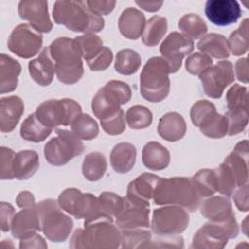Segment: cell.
I'll use <instances>...</instances> for the list:
<instances>
[{
  "mask_svg": "<svg viewBox=\"0 0 249 249\" xmlns=\"http://www.w3.org/2000/svg\"><path fill=\"white\" fill-rule=\"evenodd\" d=\"M72 234L69 247L73 249H115L121 246L122 231L113 219L98 217L84 223Z\"/></svg>",
  "mask_w": 249,
  "mask_h": 249,
  "instance_id": "cell-1",
  "label": "cell"
},
{
  "mask_svg": "<svg viewBox=\"0 0 249 249\" xmlns=\"http://www.w3.org/2000/svg\"><path fill=\"white\" fill-rule=\"evenodd\" d=\"M54 22L74 32L95 33L104 28V19L86 1H55L53 9Z\"/></svg>",
  "mask_w": 249,
  "mask_h": 249,
  "instance_id": "cell-2",
  "label": "cell"
},
{
  "mask_svg": "<svg viewBox=\"0 0 249 249\" xmlns=\"http://www.w3.org/2000/svg\"><path fill=\"white\" fill-rule=\"evenodd\" d=\"M153 200L157 205H176L194 212L199 207L201 197L190 178L171 177L160 179Z\"/></svg>",
  "mask_w": 249,
  "mask_h": 249,
  "instance_id": "cell-3",
  "label": "cell"
},
{
  "mask_svg": "<svg viewBox=\"0 0 249 249\" xmlns=\"http://www.w3.org/2000/svg\"><path fill=\"white\" fill-rule=\"evenodd\" d=\"M55 62L56 77L66 85H73L84 75L81 52L74 39L58 37L49 46Z\"/></svg>",
  "mask_w": 249,
  "mask_h": 249,
  "instance_id": "cell-4",
  "label": "cell"
},
{
  "mask_svg": "<svg viewBox=\"0 0 249 249\" xmlns=\"http://www.w3.org/2000/svg\"><path fill=\"white\" fill-rule=\"evenodd\" d=\"M169 67L160 56L148 59L140 74V92L150 102H160L169 93Z\"/></svg>",
  "mask_w": 249,
  "mask_h": 249,
  "instance_id": "cell-5",
  "label": "cell"
},
{
  "mask_svg": "<svg viewBox=\"0 0 249 249\" xmlns=\"http://www.w3.org/2000/svg\"><path fill=\"white\" fill-rule=\"evenodd\" d=\"M41 231L53 242H61L68 238L73 229V221L63 212L58 201L49 198L36 204Z\"/></svg>",
  "mask_w": 249,
  "mask_h": 249,
  "instance_id": "cell-6",
  "label": "cell"
},
{
  "mask_svg": "<svg viewBox=\"0 0 249 249\" xmlns=\"http://www.w3.org/2000/svg\"><path fill=\"white\" fill-rule=\"evenodd\" d=\"M131 98L129 86L122 81L112 80L106 83L92 98L91 110L99 120H105L117 114L121 106Z\"/></svg>",
  "mask_w": 249,
  "mask_h": 249,
  "instance_id": "cell-7",
  "label": "cell"
},
{
  "mask_svg": "<svg viewBox=\"0 0 249 249\" xmlns=\"http://www.w3.org/2000/svg\"><path fill=\"white\" fill-rule=\"evenodd\" d=\"M84 152V144L81 139L67 129H57L56 136L48 141L44 148L46 160L54 166L66 164L76 156Z\"/></svg>",
  "mask_w": 249,
  "mask_h": 249,
  "instance_id": "cell-8",
  "label": "cell"
},
{
  "mask_svg": "<svg viewBox=\"0 0 249 249\" xmlns=\"http://www.w3.org/2000/svg\"><path fill=\"white\" fill-rule=\"evenodd\" d=\"M238 225L235 217L224 223L208 222L197 230L193 237L190 248L193 249H221L228 240L238 234Z\"/></svg>",
  "mask_w": 249,
  "mask_h": 249,
  "instance_id": "cell-9",
  "label": "cell"
},
{
  "mask_svg": "<svg viewBox=\"0 0 249 249\" xmlns=\"http://www.w3.org/2000/svg\"><path fill=\"white\" fill-rule=\"evenodd\" d=\"M81 113V105L70 98L46 100L35 111L38 119L52 129L59 125H71L74 119Z\"/></svg>",
  "mask_w": 249,
  "mask_h": 249,
  "instance_id": "cell-10",
  "label": "cell"
},
{
  "mask_svg": "<svg viewBox=\"0 0 249 249\" xmlns=\"http://www.w3.org/2000/svg\"><path fill=\"white\" fill-rule=\"evenodd\" d=\"M59 206L76 219L94 220L100 216L98 198L89 193H82L76 188L65 189L58 196Z\"/></svg>",
  "mask_w": 249,
  "mask_h": 249,
  "instance_id": "cell-11",
  "label": "cell"
},
{
  "mask_svg": "<svg viewBox=\"0 0 249 249\" xmlns=\"http://www.w3.org/2000/svg\"><path fill=\"white\" fill-rule=\"evenodd\" d=\"M186 209L176 205H162L153 212L151 230L158 236L175 235L183 232L189 225Z\"/></svg>",
  "mask_w": 249,
  "mask_h": 249,
  "instance_id": "cell-12",
  "label": "cell"
},
{
  "mask_svg": "<svg viewBox=\"0 0 249 249\" xmlns=\"http://www.w3.org/2000/svg\"><path fill=\"white\" fill-rule=\"evenodd\" d=\"M7 45L9 50L18 56L30 58L40 52L43 45V36L30 24L20 23L13 29Z\"/></svg>",
  "mask_w": 249,
  "mask_h": 249,
  "instance_id": "cell-13",
  "label": "cell"
},
{
  "mask_svg": "<svg viewBox=\"0 0 249 249\" xmlns=\"http://www.w3.org/2000/svg\"><path fill=\"white\" fill-rule=\"evenodd\" d=\"M203 91L211 98H220L225 89L233 83L234 71L231 61L222 60L198 75Z\"/></svg>",
  "mask_w": 249,
  "mask_h": 249,
  "instance_id": "cell-14",
  "label": "cell"
},
{
  "mask_svg": "<svg viewBox=\"0 0 249 249\" xmlns=\"http://www.w3.org/2000/svg\"><path fill=\"white\" fill-rule=\"evenodd\" d=\"M193 50V40L176 31L171 32L160 47V53L168 64L170 73H175L180 69L183 58Z\"/></svg>",
  "mask_w": 249,
  "mask_h": 249,
  "instance_id": "cell-15",
  "label": "cell"
},
{
  "mask_svg": "<svg viewBox=\"0 0 249 249\" xmlns=\"http://www.w3.org/2000/svg\"><path fill=\"white\" fill-rule=\"evenodd\" d=\"M20 18L27 20L30 25L39 32L49 33L53 29L48 2L44 0H22L18 5Z\"/></svg>",
  "mask_w": 249,
  "mask_h": 249,
  "instance_id": "cell-16",
  "label": "cell"
},
{
  "mask_svg": "<svg viewBox=\"0 0 249 249\" xmlns=\"http://www.w3.org/2000/svg\"><path fill=\"white\" fill-rule=\"evenodd\" d=\"M204 11L207 18L218 26L236 22L242 14L240 5L235 0H208Z\"/></svg>",
  "mask_w": 249,
  "mask_h": 249,
  "instance_id": "cell-17",
  "label": "cell"
},
{
  "mask_svg": "<svg viewBox=\"0 0 249 249\" xmlns=\"http://www.w3.org/2000/svg\"><path fill=\"white\" fill-rule=\"evenodd\" d=\"M160 177L153 173H142L131 181L126 189L125 199L131 203L149 207Z\"/></svg>",
  "mask_w": 249,
  "mask_h": 249,
  "instance_id": "cell-18",
  "label": "cell"
},
{
  "mask_svg": "<svg viewBox=\"0 0 249 249\" xmlns=\"http://www.w3.org/2000/svg\"><path fill=\"white\" fill-rule=\"evenodd\" d=\"M122 212L116 217V225L120 230L148 229L150 227V209L149 207L138 205L127 201Z\"/></svg>",
  "mask_w": 249,
  "mask_h": 249,
  "instance_id": "cell-19",
  "label": "cell"
},
{
  "mask_svg": "<svg viewBox=\"0 0 249 249\" xmlns=\"http://www.w3.org/2000/svg\"><path fill=\"white\" fill-rule=\"evenodd\" d=\"M28 71L34 82L42 87L51 85L54 73H56L55 62L51 54L50 47H45L39 56L28 63Z\"/></svg>",
  "mask_w": 249,
  "mask_h": 249,
  "instance_id": "cell-20",
  "label": "cell"
},
{
  "mask_svg": "<svg viewBox=\"0 0 249 249\" xmlns=\"http://www.w3.org/2000/svg\"><path fill=\"white\" fill-rule=\"evenodd\" d=\"M12 235L18 239L27 238L38 231H41L40 220L36 205L22 208L15 214L11 226Z\"/></svg>",
  "mask_w": 249,
  "mask_h": 249,
  "instance_id": "cell-21",
  "label": "cell"
},
{
  "mask_svg": "<svg viewBox=\"0 0 249 249\" xmlns=\"http://www.w3.org/2000/svg\"><path fill=\"white\" fill-rule=\"evenodd\" d=\"M24 112V103L19 96L11 95L0 99V130L9 133L15 129Z\"/></svg>",
  "mask_w": 249,
  "mask_h": 249,
  "instance_id": "cell-22",
  "label": "cell"
},
{
  "mask_svg": "<svg viewBox=\"0 0 249 249\" xmlns=\"http://www.w3.org/2000/svg\"><path fill=\"white\" fill-rule=\"evenodd\" d=\"M201 215L214 223H224L234 218L231 203L227 196H211L200 206Z\"/></svg>",
  "mask_w": 249,
  "mask_h": 249,
  "instance_id": "cell-23",
  "label": "cell"
},
{
  "mask_svg": "<svg viewBox=\"0 0 249 249\" xmlns=\"http://www.w3.org/2000/svg\"><path fill=\"white\" fill-rule=\"evenodd\" d=\"M248 140L244 139L235 145L224 160L233 173L238 186L248 182Z\"/></svg>",
  "mask_w": 249,
  "mask_h": 249,
  "instance_id": "cell-24",
  "label": "cell"
},
{
  "mask_svg": "<svg viewBox=\"0 0 249 249\" xmlns=\"http://www.w3.org/2000/svg\"><path fill=\"white\" fill-rule=\"evenodd\" d=\"M146 18L144 14L132 7L124 9L118 20V28L123 36L127 39L136 40L142 36Z\"/></svg>",
  "mask_w": 249,
  "mask_h": 249,
  "instance_id": "cell-25",
  "label": "cell"
},
{
  "mask_svg": "<svg viewBox=\"0 0 249 249\" xmlns=\"http://www.w3.org/2000/svg\"><path fill=\"white\" fill-rule=\"evenodd\" d=\"M187 131V124L179 113L169 112L163 115L158 124L159 135L166 141L175 142L182 139Z\"/></svg>",
  "mask_w": 249,
  "mask_h": 249,
  "instance_id": "cell-26",
  "label": "cell"
},
{
  "mask_svg": "<svg viewBox=\"0 0 249 249\" xmlns=\"http://www.w3.org/2000/svg\"><path fill=\"white\" fill-rule=\"evenodd\" d=\"M136 160V148L131 143L122 142L114 146L110 154L112 168L121 174L130 171Z\"/></svg>",
  "mask_w": 249,
  "mask_h": 249,
  "instance_id": "cell-27",
  "label": "cell"
},
{
  "mask_svg": "<svg viewBox=\"0 0 249 249\" xmlns=\"http://www.w3.org/2000/svg\"><path fill=\"white\" fill-rule=\"evenodd\" d=\"M21 71L20 63L12 56L0 55V92H11L17 89L18 76Z\"/></svg>",
  "mask_w": 249,
  "mask_h": 249,
  "instance_id": "cell-28",
  "label": "cell"
},
{
  "mask_svg": "<svg viewBox=\"0 0 249 249\" xmlns=\"http://www.w3.org/2000/svg\"><path fill=\"white\" fill-rule=\"evenodd\" d=\"M142 162L151 170H161L170 162L169 151L157 141L148 142L142 150Z\"/></svg>",
  "mask_w": 249,
  "mask_h": 249,
  "instance_id": "cell-29",
  "label": "cell"
},
{
  "mask_svg": "<svg viewBox=\"0 0 249 249\" xmlns=\"http://www.w3.org/2000/svg\"><path fill=\"white\" fill-rule=\"evenodd\" d=\"M40 166L39 156L33 150H23L16 154L13 163L14 177L18 180H26L32 177Z\"/></svg>",
  "mask_w": 249,
  "mask_h": 249,
  "instance_id": "cell-30",
  "label": "cell"
},
{
  "mask_svg": "<svg viewBox=\"0 0 249 249\" xmlns=\"http://www.w3.org/2000/svg\"><path fill=\"white\" fill-rule=\"evenodd\" d=\"M196 47L201 53L217 59L228 58L231 53L227 38L217 33L204 35L198 41Z\"/></svg>",
  "mask_w": 249,
  "mask_h": 249,
  "instance_id": "cell-31",
  "label": "cell"
},
{
  "mask_svg": "<svg viewBox=\"0 0 249 249\" xmlns=\"http://www.w3.org/2000/svg\"><path fill=\"white\" fill-rule=\"evenodd\" d=\"M52 128L45 125L36 116L30 114L20 125V136L30 142L38 143L44 141L52 132Z\"/></svg>",
  "mask_w": 249,
  "mask_h": 249,
  "instance_id": "cell-32",
  "label": "cell"
},
{
  "mask_svg": "<svg viewBox=\"0 0 249 249\" xmlns=\"http://www.w3.org/2000/svg\"><path fill=\"white\" fill-rule=\"evenodd\" d=\"M198 128L203 135L209 138H222L228 134V121L225 115L214 110L200 122Z\"/></svg>",
  "mask_w": 249,
  "mask_h": 249,
  "instance_id": "cell-33",
  "label": "cell"
},
{
  "mask_svg": "<svg viewBox=\"0 0 249 249\" xmlns=\"http://www.w3.org/2000/svg\"><path fill=\"white\" fill-rule=\"evenodd\" d=\"M107 170V160L100 152H91L88 154L82 164V173L89 181H97L101 179Z\"/></svg>",
  "mask_w": 249,
  "mask_h": 249,
  "instance_id": "cell-34",
  "label": "cell"
},
{
  "mask_svg": "<svg viewBox=\"0 0 249 249\" xmlns=\"http://www.w3.org/2000/svg\"><path fill=\"white\" fill-rule=\"evenodd\" d=\"M167 31V20L160 16H153L146 21L143 33L142 42L147 47L157 46Z\"/></svg>",
  "mask_w": 249,
  "mask_h": 249,
  "instance_id": "cell-35",
  "label": "cell"
},
{
  "mask_svg": "<svg viewBox=\"0 0 249 249\" xmlns=\"http://www.w3.org/2000/svg\"><path fill=\"white\" fill-rule=\"evenodd\" d=\"M178 27L182 34L191 40L200 39L207 32V25L204 20L198 15L193 13L184 15L178 22Z\"/></svg>",
  "mask_w": 249,
  "mask_h": 249,
  "instance_id": "cell-36",
  "label": "cell"
},
{
  "mask_svg": "<svg viewBox=\"0 0 249 249\" xmlns=\"http://www.w3.org/2000/svg\"><path fill=\"white\" fill-rule=\"evenodd\" d=\"M190 179L201 198L211 196L217 192V179L214 169H201Z\"/></svg>",
  "mask_w": 249,
  "mask_h": 249,
  "instance_id": "cell-37",
  "label": "cell"
},
{
  "mask_svg": "<svg viewBox=\"0 0 249 249\" xmlns=\"http://www.w3.org/2000/svg\"><path fill=\"white\" fill-rule=\"evenodd\" d=\"M141 65V57L137 52L131 49H124L117 53L115 69L122 75H132Z\"/></svg>",
  "mask_w": 249,
  "mask_h": 249,
  "instance_id": "cell-38",
  "label": "cell"
},
{
  "mask_svg": "<svg viewBox=\"0 0 249 249\" xmlns=\"http://www.w3.org/2000/svg\"><path fill=\"white\" fill-rule=\"evenodd\" d=\"M97 198L101 217L116 218L122 212L125 204L124 197L112 192H103Z\"/></svg>",
  "mask_w": 249,
  "mask_h": 249,
  "instance_id": "cell-39",
  "label": "cell"
},
{
  "mask_svg": "<svg viewBox=\"0 0 249 249\" xmlns=\"http://www.w3.org/2000/svg\"><path fill=\"white\" fill-rule=\"evenodd\" d=\"M72 131L81 140H91L98 135V124L93 118L88 114L81 113L71 124Z\"/></svg>",
  "mask_w": 249,
  "mask_h": 249,
  "instance_id": "cell-40",
  "label": "cell"
},
{
  "mask_svg": "<svg viewBox=\"0 0 249 249\" xmlns=\"http://www.w3.org/2000/svg\"><path fill=\"white\" fill-rule=\"evenodd\" d=\"M249 19L245 18L229 37L228 43L230 47V52L235 55L244 54L248 51L249 47Z\"/></svg>",
  "mask_w": 249,
  "mask_h": 249,
  "instance_id": "cell-41",
  "label": "cell"
},
{
  "mask_svg": "<svg viewBox=\"0 0 249 249\" xmlns=\"http://www.w3.org/2000/svg\"><path fill=\"white\" fill-rule=\"evenodd\" d=\"M74 40L86 62L96 56L104 47L101 38L94 33H87L74 38Z\"/></svg>",
  "mask_w": 249,
  "mask_h": 249,
  "instance_id": "cell-42",
  "label": "cell"
},
{
  "mask_svg": "<svg viewBox=\"0 0 249 249\" xmlns=\"http://www.w3.org/2000/svg\"><path fill=\"white\" fill-rule=\"evenodd\" d=\"M152 112L143 105H134L125 113V122L132 129H143L152 124Z\"/></svg>",
  "mask_w": 249,
  "mask_h": 249,
  "instance_id": "cell-43",
  "label": "cell"
},
{
  "mask_svg": "<svg viewBox=\"0 0 249 249\" xmlns=\"http://www.w3.org/2000/svg\"><path fill=\"white\" fill-rule=\"evenodd\" d=\"M214 170L217 179V192L227 197L232 196L238 185L231 170L225 162L221 163L217 168H214Z\"/></svg>",
  "mask_w": 249,
  "mask_h": 249,
  "instance_id": "cell-44",
  "label": "cell"
},
{
  "mask_svg": "<svg viewBox=\"0 0 249 249\" xmlns=\"http://www.w3.org/2000/svg\"><path fill=\"white\" fill-rule=\"evenodd\" d=\"M122 231V248H145L152 238L151 231L148 229L121 230Z\"/></svg>",
  "mask_w": 249,
  "mask_h": 249,
  "instance_id": "cell-45",
  "label": "cell"
},
{
  "mask_svg": "<svg viewBox=\"0 0 249 249\" xmlns=\"http://www.w3.org/2000/svg\"><path fill=\"white\" fill-rule=\"evenodd\" d=\"M225 117L228 121V134L231 136L240 133L248 124L249 114L246 109H228Z\"/></svg>",
  "mask_w": 249,
  "mask_h": 249,
  "instance_id": "cell-46",
  "label": "cell"
},
{
  "mask_svg": "<svg viewBox=\"0 0 249 249\" xmlns=\"http://www.w3.org/2000/svg\"><path fill=\"white\" fill-rule=\"evenodd\" d=\"M228 109L242 108L248 110V90L247 88L238 84L231 86L226 94Z\"/></svg>",
  "mask_w": 249,
  "mask_h": 249,
  "instance_id": "cell-47",
  "label": "cell"
},
{
  "mask_svg": "<svg viewBox=\"0 0 249 249\" xmlns=\"http://www.w3.org/2000/svg\"><path fill=\"white\" fill-rule=\"evenodd\" d=\"M212 58L203 53H194L186 59V70L192 75H199L204 70L212 66Z\"/></svg>",
  "mask_w": 249,
  "mask_h": 249,
  "instance_id": "cell-48",
  "label": "cell"
},
{
  "mask_svg": "<svg viewBox=\"0 0 249 249\" xmlns=\"http://www.w3.org/2000/svg\"><path fill=\"white\" fill-rule=\"evenodd\" d=\"M101 127L109 135L122 134L125 129V116L124 112L121 109L114 116L100 121Z\"/></svg>",
  "mask_w": 249,
  "mask_h": 249,
  "instance_id": "cell-49",
  "label": "cell"
},
{
  "mask_svg": "<svg viewBox=\"0 0 249 249\" xmlns=\"http://www.w3.org/2000/svg\"><path fill=\"white\" fill-rule=\"evenodd\" d=\"M16 153L7 147H1L0 149V178L2 180L14 179L13 163Z\"/></svg>",
  "mask_w": 249,
  "mask_h": 249,
  "instance_id": "cell-50",
  "label": "cell"
},
{
  "mask_svg": "<svg viewBox=\"0 0 249 249\" xmlns=\"http://www.w3.org/2000/svg\"><path fill=\"white\" fill-rule=\"evenodd\" d=\"M214 110H216V107L212 102L204 99L196 101V103H194L190 111L192 123L194 124V125L198 127L200 122Z\"/></svg>",
  "mask_w": 249,
  "mask_h": 249,
  "instance_id": "cell-51",
  "label": "cell"
},
{
  "mask_svg": "<svg viewBox=\"0 0 249 249\" xmlns=\"http://www.w3.org/2000/svg\"><path fill=\"white\" fill-rule=\"evenodd\" d=\"M113 60L112 50L108 47H103L100 53L92 59L87 62L88 66L92 71H103L107 69Z\"/></svg>",
  "mask_w": 249,
  "mask_h": 249,
  "instance_id": "cell-52",
  "label": "cell"
},
{
  "mask_svg": "<svg viewBox=\"0 0 249 249\" xmlns=\"http://www.w3.org/2000/svg\"><path fill=\"white\" fill-rule=\"evenodd\" d=\"M183 248V237L182 236H174V235H167V236H160L156 239H152L149 243L145 246V248Z\"/></svg>",
  "mask_w": 249,
  "mask_h": 249,
  "instance_id": "cell-53",
  "label": "cell"
},
{
  "mask_svg": "<svg viewBox=\"0 0 249 249\" xmlns=\"http://www.w3.org/2000/svg\"><path fill=\"white\" fill-rule=\"evenodd\" d=\"M233 200L238 208L242 212H247L249 210L248 201V183L238 186L233 192Z\"/></svg>",
  "mask_w": 249,
  "mask_h": 249,
  "instance_id": "cell-54",
  "label": "cell"
},
{
  "mask_svg": "<svg viewBox=\"0 0 249 249\" xmlns=\"http://www.w3.org/2000/svg\"><path fill=\"white\" fill-rule=\"evenodd\" d=\"M15 216V209L12 204L8 202H1L0 218H1V230L2 231H9L11 230L12 221Z\"/></svg>",
  "mask_w": 249,
  "mask_h": 249,
  "instance_id": "cell-55",
  "label": "cell"
},
{
  "mask_svg": "<svg viewBox=\"0 0 249 249\" xmlns=\"http://www.w3.org/2000/svg\"><path fill=\"white\" fill-rule=\"evenodd\" d=\"M86 2L90 10H92L94 13L98 14L101 17L102 15L110 14L116 6V1L111 0H91Z\"/></svg>",
  "mask_w": 249,
  "mask_h": 249,
  "instance_id": "cell-56",
  "label": "cell"
},
{
  "mask_svg": "<svg viewBox=\"0 0 249 249\" xmlns=\"http://www.w3.org/2000/svg\"><path fill=\"white\" fill-rule=\"evenodd\" d=\"M19 248L24 249V248H43L46 249L48 248L47 243L45 242V239L38 233H35L27 238L20 239L19 243Z\"/></svg>",
  "mask_w": 249,
  "mask_h": 249,
  "instance_id": "cell-57",
  "label": "cell"
},
{
  "mask_svg": "<svg viewBox=\"0 0 249 249\" xmlns=\"http://www.w3.org/2000/svg\"><path fill=\"white\" fill-rule=\"evenodd\" d=\"M235 74L238 81L247 84L248 83V60L247 57L240 58L235 63Z\"/></svg>",
  "mask_w": 249,
  "mask_h": 249,
  "instance_id": "cell-58",
  "label": "cell"
},
{
  "mask_svg": "<svg viewBox=\"0 0 249 249\" xmlns=\"http://www.w3.org/2000/svg\"><path fill=\"white\" fill-rule=\"evenodd\" d=\"M16 202H17L18 206L20 208H28V207H32V206L36 205L35 197H34L33 194L30 193L29 191L20 192L16 198Z\"/></svg>",
  "mask_w": 249,
  "mask_h": 249,
  "instance_id": "cell-59",
  "label": "cell"
},
{
  "mask_svg": "<svg viewBox=\"0 0 249 249\" xmlns=\"http://www.w3.org/2000/svg\"><path fill=\"white\" fill-rule=\"evenodd\" d=\"M135 4L141 9L147 12H157L160 9L163 2L162 1H150V0H136Z\"/></svg>",
  "mask_w": 249,
  "mask_h": 249,
  "instance_id": "cell-60",
  "label": "cell"
}]
</instances>
